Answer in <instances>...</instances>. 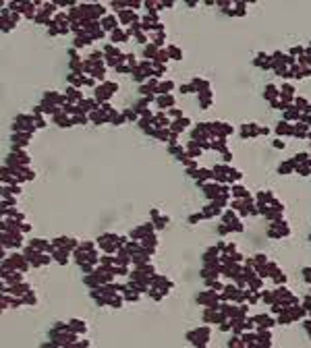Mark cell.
<instances>
[{
  "mask_svg": "<svg viewBox=\"0 0 311 348\" xmlns=\"http://www.w3.org/2000/svg\"><path fill=\"white\" fill-rule=\"evenodd\" d=\"M79 110H81V108H73L71 104H67V106H64V112H69V114H75V112H79Z\"/></svg>",
  "mask_w": 311,
  "mask_h": 348,
  "instance_id": "obj_8",
  "label": "cell"
},
{
  "mask_svg": "<svg viewBox=\"0 0 311 348\" xmlns=\"http://www.w3.org/2000/svg\"><path fill=\"white\" fill-rule=\"evenodd\" d=\"M67 95H69V99H73V102H79V99H81V93L77 91V89H73V87L67 91Z\"/></svg>",
  "mask_w": 311,
  "mask_h": 348,
  "instance_id": "obj_5",
  "label": "cell"
},
{
  "mask_svg": "<svg viewBox=\"0 0 311 348\" xmlns=\"http://www.w3.org/2000/svg\"><path fill=\"white\" fill-rule=\"evenodd\" d=\"M85 253H83V249H77L75 251V259H77V263H83V261H85Z\"/></svg>",
  "mask_w": 311,
  "mask_h": 348,
  "instance_id": "obj_6",
  "label": "cell"
},
{
  "mask_svg": "<svg viewBox=\"0 0 311 348\" xmlns=\"http://www.w3.org/2000/svg\"><path fill=\"white\" fill-rule=\"evenodd\" d=\"M25 302H29V305H35V296H33V294H27V296H25Z\"/></svg>",
  "mask_w": 311,
  "mask_h": 348,
  "instance_id": "obj_9",
  "label": "cell"
},
{
  "mask_svg": "<svg viewBox=\"0 0 311 348\" xmlns=\"http://www.w3.org/2000/svg\"><path fill=\"white\" fill-rule=\"evenodd\" d=\"M125 116H127V118H135V112H133V110H127V112H125Z\"/></svg>",
  "mask_w": 311,
  "mask_h": 348,
  "instance_id": "obj_12",
  "label": "cell"
},
{
  "mask_svg": "<svg viewBox=\"0 0 311 348\" xmlns=\"http://www.w3.org/2000/svg\"><path fill=\"white\" fill-rule=\"evenodd\" d=\"M67 253H69V249H64V247H62V249H58V251H54L58 263H67V261H69V259H67Z\"/></svg>",
  "mask_w": 311,
  "mask_h": 348,
  "instance_id": "obj_1",
  "label": "cell"
},
{
  "mask_svg": "<svg viewBox=\"0 0 311 348\" xmlns=\"http://www.w3.org/2000/svg\"><path fill=\"white\" fill-rule=\"evenodd\" d=\"M100 282H102L100 276H87V278H85V284H89V286H98Z\"/></svg>",
  "mask_w": 311,
  "mask_h": 348,
  "instance_id": "obj_4",
  "label": "cell"
},
{
  "mask_svg": "<svg viewBox=\"0 0 311 348\" xmlns=\"http://www.w3.org/2000/svg\"><path fill=\"white\" fill-rule=\"evenodd\" d=\"M104 29L114 31V29H116V19L114 17H106V19H104Z\"/></svg>",
  "mask_w": 311,
  "mask_h": 348,
  "instance_id": "obj_3",
  "label": "cell"
},
{
  "mask_svg": "<svg viewBox=\"0 0 311 348\" xmlns=\"http://www.w3.org/2000/svg\"><path fill=\"white\" fill-rule=\"evenodd\" d=\"M69 81L73 83V85H81V83H85L81 77H75V75H69Z\"/></svg>",
  "mask_w": 311,
  "mask_h": 348,
  "instance_id": "obj_7",
  "label": "cell"
},
{
  "mask_svg": "<svg viewBox=\"0 0 311 348\" xmlns=\"http://www.w3.org/2000/svg\"><path fill=\"white\" fill-rule=\"evenodd\" d=\"M71 69H73V70H81V62L73 60V62H71Z\"/></svg>",
  "mask_w": 311,
  "mask_h": 348,
  "instance_id": "obj_10",
  "label": "cell"
},
{
  "mask_svg": "<svg viewBox=\"0 0 311 348\" xmlns=\"http://www.w3.org/2000/svg\"><path fill=\"white\" fill-rule=\"evenodd\" d=\"M133 19V12H122V21H131Z\"/></svg>",
  "mask_w": 311,
  "mask_h": 348,
  "instance_id": "obj_11",
  "label": "cell"
},
{
  "mask_svg": "<svg viewBox=\"0 0 311 348\" xmlns=\"http://www.w3.org/2000/svg\"><path fill=\"white\" fill-rule=\"evenodd\" d=\"M69 330H73V331H85L87 330V325L83 323V321H77V319H73L71 321V327Z\"/></svg>",
  "mask_w": 311,
  "mask_h": 348,
  "instance_id": "obj_2",
  "label": "cell"
}]
</instances>
